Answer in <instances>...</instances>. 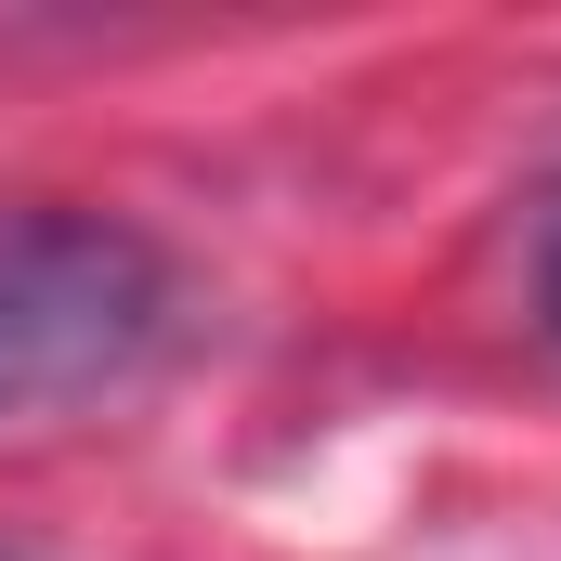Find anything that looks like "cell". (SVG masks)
Here are the masks:
<instances>
[{
    "label": "cell",
    "mask_w": 561,
    "mask_h": 561,
    "mask_svg": "<svg viewBox=\"0 0 561 561\" xmlns=\"http://www.w3.org/2000/svg\"><path fill=\"white\" fill-rule=\"evenodd\" d=\"M183 262L105 209H26L0 222V419H53L92 392H131L183 340Z\"/></svg>",
    "instance_id": "cell-1"
},
{
    "label": "cell",
    "mask_w": 561,
    "mask_h": 561,
    "mask_svg": "<svg viewBox=\"0 0 561 561\" xmlns=\"http://www.w3.org/2000/svg\"><path fill=\"white\" fill-rule=\"evenodd\" d=\"M523 287H536V327L561 340V183L536 196V222H523Z\"/></svg>",
    "instance_id": "cell-2"
}]
</instances>
